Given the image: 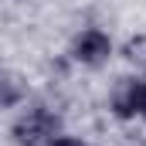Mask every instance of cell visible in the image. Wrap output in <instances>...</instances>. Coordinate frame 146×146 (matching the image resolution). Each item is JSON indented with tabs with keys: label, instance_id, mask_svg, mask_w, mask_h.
Here are the masks:
<instances>
[{
	"label": "cell",
	"instance_id": "2",
	"mask_svg": "<svg viewBox=\"0 0 146 146\" xmlns=\"http://www.w3.org/2000/svg\"><path fill=\"white\" fill-rule=\"evenodd\" d=\"M112 54V44H109V37L102 34V31H85V34L75 41V58L78 61H85V65H102L106 58Z\"/></svg>",
	"mask_w": 146,
	"mask_h": 146
},
{
	"label": "cell",
	"instance_id": "5",
	"mask_svg": "<svg viewBox=\"0 0 146 146\" xmlns=\"http://www.w3.org/2000/svg\"><path fill=\"white\" fill-rule=\"evenodd\" d=\"M51 146H85L82 139H72V136H58V139H51Z\"/></svg>",
	"mask_w": 146,
	"mask_h": 146
},
{
	"label": "cell",
	"instance_id": "4",
	"mask_svg": "<svg viewBox=\"0 0 146 146\" xmlns=\"http://www.w3.org/2000/svg\"><path fill=\"white\" fill-rule=\"evenodd\" d=\"M21 92H24V85H21L14 75H3V78H0V102H3V106L17 102V99H21Z\"/></svg>",
	"mask_w": 146,
	"mask_h": 146
},
{
	"label": "cell",
	"instance_id": "3",
	"mask_svg": "<svg viewBox=\"0 0 146 146\" xmlns=\"http://www.w3.org/2000/svg\"><path fill=\"white\" fill-rule=\"evenodd\" d=\"M139 99H143V82H122L112 95V109L119 119H129L139 112Z\"/></svg>",
	"mask_w": 146,
	"mask_h": 146
},
{
	"label": "cell",
	"instance_id": "6",
	"mask_svg": "<svg viewBox=\"0 0 146 146\" xmlns=\"http://www.w3.org/2000/svg\"><path fill=\"white\" fill-rule=\"evenodd\" d=\"M139 115H146V82H143V99H139Z\"/></svg>",
	"mask_w": 146,
	"mask_h": 146
},
{
	"label": "cell",
	"instance_id": "1",
	"mask_svg": "<svg viewBox=\"0 0 146 146\" xmlns=\"http://www.w3.org/2000/svg\"><path fill=\"white\" fill-rule=\"evenodd\" d=\"M54 133H58V115L48 112V109L27 112V115L14 126V139L21 146H51Z\"/></svg>",
	"mask_w": 146,
	"mask_h": 146
}]
</instances>
